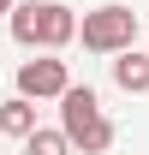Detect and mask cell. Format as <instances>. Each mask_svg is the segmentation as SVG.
Listing matches in <instances>:
<instances>
[{
  "mask_svg": "<svg viewBox=\"0 0 149 155\" xmlns=\"http://www.w3.org/2000/svg\"><path fill=\"white\" fill-rule=\"evenodd\" d=\"M60 131H66V143L84 149V155L113 149V119L101 114V96H95L90 84H72V90L60 96Z\"/></svg>",
  "mask_w": 149,
  "mask_h": 155,
  "instance_id": "1",
  "label": "cell"
},
{
  "mask_svg": "<svg viewBox=\"0 0 149 155\" xmlns=\"http://www.w3.org/2000/svg\"><path fill=\"white\" fill-rule=\"evenodd\" d=\"M6 18H12V36L24 48H66L78 36V12L60 0H18Z\"/></svg>",
  "mask_w": 149,
  "mask_h": 155,
  "instance_id": "2",
  "label": "cell"
},
{
  "mask_svg": "<svg viewBox=\"0 0 149 155\" xmlns=\"http://www.w3.org/2000/svg\"><path fill=\"white\" fill-rule=\"evenodd\" d=\"M66 90H72V72H66V60H24V66H18V96H24V101L66 96Z\"/></svg>",
  "mask_w": 149,
  "mask_h": 155,
  "instance_id": "4",
  "label": "cell"
},
{
  "mask_svg": "<svg viewBox=\"0 0 149 155\" xmlns=\"http://www.w3.org/2000/svg\"><path fill=\"white\" fill-rule=\"evenodd\" d=\"M12 6H18V0H0V18H6V12H12Z\"/></svg>",
  "mask_w": 149,
  "mask_h": 155,
  "instance_id": "8",
  "label": "cell"
},
{
  "mask_svg": "<svg viewBox=\"0 0 149 155\" xmlns=\"http://www.w3.org/2000/svg\"><path fill=\"white\" fill-rule=\"evenodd\" d=\"M113 84H119L125 96H137V90H149V54H137V48H125V54L113 60Z\"/></svg>",
  "mask_w": 149,
  "mask_h": 155,
  "instance_id": "5",
  "label": "cell"
},
{
  "mask_svg": "<svg viewBox=\"0 0 149 155\" xmlns=\"http://www.w3.org/2000/svg\"><path fill=\"white\" fill-rule=\"evenodd\" d=\"M0 131H6V137H30V131H36V101H24V96L0 101Z\"/></svg>",
  "mask_w": 149,
  "mask_h": 155,
  "instance_id": "6",
  "label": "cell"
},
{
  "mask_svg": "<svg viewBox=\"0 0 149 155\" xmlns=\"http://www.w3.org/2000/svg\"><path fill=\"white\" fill-rule=\"evenodd\" d=\"M78 36H84L90 54H125L137 42V12L131 6H95V12H84Z\"/></svg>",
  "mask_w": 149,
  "mask_h": 155,
  "instance_id": "3",
  "label": "cell"
},
{
  "mask_svg": "<svg viewBox=\"0 0 149 155\" xmlns=\"http://www.w3.org/2000/svg\"><path fill=\"white\" fill-rule=\"evenodd\" d=\"M24 155H72V143H66V131H48V125H36V131L24 137Z\"/></svg>",
  "mask_w": 149,
  "mask_h": 155,
  "instance_id": "7",
  "label": "cell"
}]
</instances>
